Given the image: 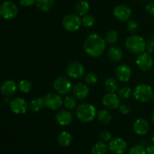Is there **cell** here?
<instances>
[{"instance_id": "15", "label": "cell", "mask_w": 154, "mask_h": 154, "mask_svg": "<svg viewBox=\"0 0 154 154\" xmlns=\"http://www.w3.org/2000/svg\"><path fill=\"white\" fill-rule=\"evenodd\" d=\"M102 104L109 110H115L119 108L120 105V98L115 93L108 92L102 98Z\"/></svg>"}, {"instance_id": "13", "label": "cell", "mask_w": 154, "mask_h": 154, "mask_svg": "<svg viewBox=\"0 0 154 154\" xmlns=\"http://www.w3.org/2000/svg\"><path fill=\"white\" fill-rule=\"evenodd\" d=\"M132 10L128 5L120 4L115 6L113 10V14L120 21H127L132 17Z\"/></svg>"}, {"instance_id": "28", "label": "cell", "mask_w": 154, "mask_h": 154, "mask_svg": "<svg viewBox=\"0 0 154 154\" xmlns=\"http://www.w3.org/2000/svg\"><path fill=\"white\" fill-rule=\"evenodd\" d=\"M119 38H120V35H119V33L117 31V30H110L108 33H106L105 37V41L106 42V44H108V45H114V44L117 43L119 40Z\"/></svg>"}, {"instance_id": "18", "label": "cell", "mask_w": 154, "mask_h": 154, "mask_svg": "<svg viewBox=\"0 0 154 154\" xmlns=\"http://www.w3.org/2000/svg\"><path fill=\"white\" fill-rule=\"evenodd\" d=\"M150 129V124L144 118H138L133 124V131L138 135H144Z\"/></svg>"}, {"instance_id": "47", "label": "cell", "mask_w": 154, "mask_h": 154, "mask_svg": "<svg viewBox=\"0 0 154 154\" xmlns=\"http://www.w3.org/2000/svg\"><path fill=\"white\" fill-rule=\"evenodd\" d=\"M141 1H144V0H141Z\"/></svg>"}, {"instance_id": "21", "label": "cell", "mask_w": 154, "mask_h": 154, "mask_svg": "<svg viewBox=\"0 0 154 154\" xmlns=\"http://www.w3.org/2000/svg\"><path fill=\"white\" fill-rule=\"evenodd\" d=\"M90 5L89 2L86 0H79L75 5V13L80 17H84L88 14L90 11Z\"/></svg>"}, {"instance_id": "23", "label": "cell", "mask_w": 154, "mask_h": 154, "mask_svg": "<svg viewBox=\"0 0 154 154\" xmlns=\"http://www.w3.org/2000/svg\"><path fill=\"white\" fill-rule=\"evenodd\" d=\"M43 107H45V102H44V98H33L29 104V109L32 113H38L40 111Z\"/></svg>"}, {"instance_id": "11", "label": "cell", "mask_w": 154, "mask_h": 154, "mask_svg": "<svg viewBox=\"0 0 154 154\" xmlns=\"http://www.w3.org/2000/svg\"><path fill=\"white\" fill-rule=\"evenodd\" d=\"M127 142L122 137H114L108 143V149L114 154H123L127 149Z\"/></svg>"}, {"instance_id": "5", "label": "cell", "mask_w": 154, "mask_h": 154, "mask_svg": "<svg viewBox=\"0 0 154 154\" xmlns=\"http://www.w3.org/2000/svg\"><path fill=\"white\" fill-rule=\"evenodd\" d=\"M63 27L66 31L73 32L78 31L82 26V18L76 13H70L66 14L63 18Z\"/></svg>"}, {"instance_id": "1", "label": "cell", "mask_w": 154, "mask_h": 154, "mask_svg": "<svg viewBox=\"0 0 154 154\" xmlns=\"http://www.w3.org/2000/svg\"><path fill=\"white\" fill-rule=\"evenodd\" d=\"M106 42L105 39L96 33L87 36L84 43V51L92 57H99L105 52Z\"/></svg>"}, {"instance_id": "39", "label": "cell", "mask_w": 154, "mask_h": 154, "mask_svg": "<svg viewBox=\"0 0 154 154\" xmlns=\"http://www.w3.org/2000/svg\"><path fill=\"white\" fill-rule=\"evenodd\" d=\"M145 10L147 13L150 16L153 17L154 18V2H150L147 3V5L145 7Z\"/></svg>"}, {"instance_id": "31", "label": "cell", "mask_w": 154, "mask_h": 154, "mask_svg": "<svg viewBox=\"0 0 154 154\" xmlns=\"http://www.w3.org/2000/svg\"><path fill=\"white\" fill-rule=\"evenodd\" d=\"M32 84L27 79H22L18 83V88L23 93H28L32 90Z\"/></svg>"}, {"instance_id": "3", "label": "cell", "mask_w": 154, "mask_h": 154, "mask_svg": "<svg viewBox=\"0 0 154 154\" xmlns=\"http://www.w3.org/2000/svg\"><path fill=\"white\" fill-rule=\"evenodd\" d=\"M97 116L96 109L93 104L88 103L81 104L77 107L76 116L81 122L89 123L95 119Z\"/></svg>"}, {"instance_id": "30", "label": "cell", "mask_w": 154, "mask_h": 154, "mask_svg": "<svg viewBox=\"0 0 154 154\" xmlns=\"http://www.w3.org/2000/svg\"><path fill=\"white\" fill-rule=\"evenodd\" d=\"M63 105L65 106V107H66L67 110H74V109L77 107L76 98H75V97L68 95V96H66V98H64V100H63Z\"/></svg>"}, {"instance_id": "45", "label": "cell", "mask_w": 154, "mask_h": 154, "mask_svg": "<svg viewBox=\"0 0 154 154\" xmlns=\"http://www.w3.org/2000/svg\"><path fill=\"white\" fill-rule=\"evenodd\" d=\"M152 39H153V42H154V33H153V36H152Z\"/></svg>"}, {"instance_id": "2", "label": "cell", "mask_w": 154, "mask_h": 154, "mask_svg": "<svg viewBox=\"0 0 154 154\" xmlns=\"http://www.w3.org/2000/svg\"><path fill=\"white\" fill-rule=\"evenodd\" d=\"M126 48L129 52L140 54L146 51V41L139 35H131L125 41Z\"/></svg>"}, {"instance_id": "26", "label": "cell", "mask_w": 154, "mask_h": 154, "mask_svg": "<svg viewBox=\"0 0 154 154\" xmlns=\"http://www.w3.org/2000/svg\"><path fill=\"white\" fill-rule=\"evenodd\" d=\"M108 150V146H107L105 142L99 141L92 147V154H107Z\"/></svg>"}, {"instance_id": "4", "label": "cell", "mask_w": 154, "mask_h": 154, "mask_svg": "<svg viewBox=\"0 0 154 154\" xmlns=\"http://www.w3.org/2000/svg\"><path fill=\"white\" fill-rule=\"evenodd\" d=\"M153 90L152 87L145 83H141L136 85L132 91L135 100L141 103H145L152 99Z\"/></svg>"}, {"instance_id": "17", "label": "cell", "mask_w": 154, "mask_h": 154, "mask_svg": "<svg viewBox=\"0 0 154 154\" xmlns=\"http://www.w3.org/2000/svg\"><path fill=\"white\" fill-rule=\"evenodd\" d=\"M55 121L60 125L67 126L73 121V115L69 110H60L56 113Z\"/></svg>"}, {"instance_id": "41", "label": "cell", "mask_w": 154, "mask_h": 154, "mask_svg": "<svg viewBox=\"0 0 154 154\" xmlns=\"http://www.w3.org/2000/svg\"><path fill=\"white\" fill-rule=\"evenodd\" d=\"M146 152L147 154H154V145H148L146 148Z\"/></svg>"}, {"instance_id": "14", "label": "cell", "mask_w": 154, "mask_h": 154, "mask_svg": "<svg viewBox=\"0 0 154 154\" xmlns=\"http://www.w3.org/2000/svg\"><path fill=\"white\" fill-rule=\"evenodd\" d=\"M132 71L130 66L127 64H120L117 67L115 71L116 78L121 82H127L130 80Z\"/></svg>"}, {"instance_id": "25", "label": "cell", "mask_w": 154, "mask_h": 154, "mask_svg": "<svg viewBox=\"0 0 154 154\" xmlns=\"http://www.w3.org/2000/svg\"><path fill=\"white\" fill-rule=\"evenodd\" d=\"M105 90L109 93H114L119 88L118 81L114 77H108L105 82Z\"/></svg>"}, {"instance_id": "6", "label": "cell", "mask_w": 154, "mask_h": 154, "mask_svg": "<svg viewBox=\"0 0 154 154\" xmlns=\"http://www.w3.org/2000/svg\"><path fill=\"white\" fill-rule=\"evenodd\" d=\"M53 85L57 93L62 95L69 94L72 91V88H73L70 79L63 75L57 77L54 80Z\"/></svg>"}, {"instance_id": "40", "label": "cell", "mask_w": 154, "mask_h": 154, "mask_svg": "<svg viewBox=\"0 0 154 154\" xmlns=\"http://www.w3.org/2000/svg\"><path fill=\"white\" fill-rule=\"evenodd\" d=\"M19 2L23 7H31L35 4L36 0H19Z\"/></svg>"}, {"instance_id": "10", "label": "cell", "mask_w": 154, "mask_h": 154, "mask_svg": "<svg viewBox=\"0 0 154 154\" xmlns=\"http://www.w3.org/2000/svg\"><path fill=\"white\" fill-rule=\"evenodd\" d=\"M66 73L70 78L78 79L84 76L85 73V68L80 62H71L66 66Z\"/></svg>"}, {"instance_id": "42", "label": "cell", "mask_w": 154, "mask_h": 154, "mask_svg": "<svg viewBox=\"0 0 154 154\" xmlns=\"http://www.w3.org/2000/svg\"><path fill=\"white\" fill-rule=\"evenodd\" d=\"M151 119H152V122H153L154 124V109L153 110V112H152V114H151Z\"/></svg>"}, {"instance_id": "37", "label": "cell", "mask_w": 154, "mask_h": 154, "mask_svg": "<svg viewBox=\"0 0 154 154\" xmlns=\"http://www.w3.org/2000/svg\"><path fill=\"white\" fill-rule=\"evenodd\" d=\"M119 111L123 115H128L131 112V108L128 104H120L119 107Z\"/></svg>"}, {"instance_id": "38", "label": "cell", "mask_w": 154, "mask_h": 154, "mask_svg": "<svg viewBox=\"0 0 154 154\" xmlns=\"http://www.w3.org/2000/svg\"><path fill=\"white\" fill-rule=\"evenodd\" d=\"M147 53H152L154 52V42L153 40L151 39H149L148 40L146 41V51Z\"/></svg>"}, {"instance_id": "36", "label": "cell", "mask_w": 154, "mask_h": 154, "mask_svg": "<svg viewBox=\"0 0 154 154\" xmlns=\"http://www.w3.org/2000/svg\"><path fill=\"white\" fill-rule=\"evenodd\" d=\"M100 138L103 140V142H108L112 139L111 134L108 131H102L99 134Z\"/></svg>"}, {"instance_id": "29", "label": "cell", "mask_w": 154, "mask_h": 154, "mask_svg": "<svg viewBox=\"0 0 154 154\" xmlns=\"http://www.w3.org/2000/svg\"><path fill=\"white\" fill-rule=\"evenodd\" d=\"M132 94V91L129 86H123L117 90V95L120 98V99L126 100L131 97Z\"/></svg>"}, {"instance_id": "44", "label": "cell", "mask_w": 154, "mask_h": 154, "mask_svg": "<svg viewBox=\"0 0 154 154\" xmlns=\"http://www.w3.org/2000/svg\"><path fill=\"white\" fill-rule=\"evenodd\" d=\"M152 101H153V102L154 104V91H153V96H152Z\"/></svg>"}, {"instance_id": "32", "label": "cell", "mask_w": 154, "mask_h": 154, "mask_svg": "<svg viewBox=\"0 0 154 154\" xmlns=\"http://www.w3.org/2000/svg\"><path fill=\"white\" fill-rule=\"evenodd\" d=\"M96 24V19L93 15L87 14L82 18V25L85 27H92Z\"/></svg>"}, {"instance_id": "12", "label": "cell", "mask_w": 154, "mask_h": 154, "mask_svg": "<svg viewBox=\"0 0 154 154\" xmlns=\"http://www.w3.org/2000/svg\"><path fill=\"white\" fill-rule=\"evenodd\" d=\"M9 107L12 113L20 115L26 113L29 109V104L23 98H16L10 101Z\"/></svg>"}, {"instance_id": "24", "label": "cell", "mask_w": 154, "mask_h": 154, "mask_svg": "<svg viewBox=\"0 0 154 154\" xmlns=\"http://www.w3.org/2000/svg\"><path fill=\"white\" fill-rule=\"evenodd\" d=\"M55 0H36L35 5L39 11L48 12L52 9Z\"/></svg>"}, {"instance_id": "9", "label": "cell", "mask_w": 154, "mask_h": 154, "mask_svg": "<svg viewBox=\"0 0 154 154\" xmlns=\"http://www.w3.org/2000/svg\"><path fill=\"white\" fill-rule=\"evenodd\" d=\"M136 65L141 71L147 72L153 66V59L151 54L147 51L138 54L136 58Z\"/></svg>"}, {"instance_id": "22", "label": "cell", "mask_w": 154, "mask_h": 154, "mask_svg": "<svg viewBox=\"0 0 154 154\" xmlns=\"http://www.w3.org/2000/svg\"><path fill=\"white\" fill-rule=\"evenodd\" d=\"M73 137L72 134L69 131H62L57 137V142L62 146H68L72 143Z\"/></svg>"}, {"instance_id": "35", "label": "cell", "mask_w": 154, "mask_h": 154, "mask_svg": "<svg viewBox=\"0 0 154 154\" xmlns=\"http://www.w3.org/2000/svg\"><path fill=\"white\" fill-rule=\"evenodd\" d=\"M129 154H147L146 148L142 145H135L129 149Z\"/></svg>"}, {"instance_id": "46", "label": "cell", "mask_w": 154, "mask_h": 154, "mask_svg": "<svg viewBox=\"0 0 154 154\" xmlns=\"http://www.w3.org/2000/svg\"><path fill=\"white\" fill-rule=\"evenodd\" d=\"M153 70H154V65H153Z\"/></svg>"}, {"instance_id": "20", "label": "cell", "mask_w": 154, "mask_h": 154, "mask_svg": "<svg viewBox=\"0 0 154 154\" xmlns=\"http://www.w3.org/2000/svg\"><path fill=\"white\" fill-rule=\"evenodd\" d=\"M108 57L110 60L114 63L120 62L123 57V50L117 45L110 47L108 51Z\"/></svg>"}, {"instance_id": "33", "label": "cell", "mask_w": 154, "mask_h": 154, "mask_svg": "<svg viewBox=\"0 0 154 154\" xmlns=\"http://www.w3.org/2000/svg\"><path fill=\"white\" fill-rule=\"evenodd\" d=\"M138 28H139V24L135 20L129 21L126 24V29H127L128 32L130 33L131 34H135L138 30Z\"/></svg>"}, {"instance_id": "27", "label": "cell", "mask_w": 154, "mask_h": 154, "mask_svg": "<svg viewBox=\"0 0 154 154\" xmlns=\"http://www.w3.org/2000/svg\"><path fill=\"white\" fill-rule=\"evenodd\" d=\"M96 117L101 123L107 125L112 119V114L108 110H102L98 112Z\"/></svg>"}, {"instance_id": "34", "label": "cell", "mask_w": 154, "mask_h": 154, "mask_svg": "<svg viewBox=\"0 0 154 154\" xmlns=\"http://www.w3.org/2000/svg\"><path fill=\"white\" fill-rule=\"evenodd\" d=\"M84 82H85L87 85H93L97 83L98 77L96 74H95L94 72H89V73H87L84 76Z\"/></svg>"}, {"instance_id": "43", "label": "cell", "mask_w": 154, "mask_h": 154, "mask_svg": "<svg viewBox=\"0 0 154 154\" xmlns=\"http://www.w3.org/2000/svg\"><path fill=\"white\" fill-rule=\"evenodd\" d=\"M151 140H152V143H153V144L154 145V133L153 134V135H152V137H151Z\"/></svg>"}, {"instance_id": "19", "label": "cell", "mask_w": 154, "mask_h": 154, "mask_svg": "<svg viewBox=\"0 0 154 154\" xmlns=\"http://www.w3.org/2000/svg\"><path fill=\"white\" fill-rule=\"evenodd\" d=\"M72 94L76 99L84 100L88 97L90 94V89L87 84L80 82L73 86Z\"/></svg>"}, {"instance_id": "8", "label": "cell", "mask_w": 154, "mask_h": 154, "mask_svg": "<svg viewBox=\"0 0 154 154\" xmlns=\"http://www.w3.org/2000/svg\"><path fill=\"white\" fill-rule=\"evenodd\" d=\"M45 107L51 110H58L63 104V100L57 93H49L44 98Z\"/></svg>"}, {"instance_id": "7", "label": "cell", "mask_w": 154, "mask_h": 154, "mask_svg": "<svg viewBox=\"0 0 154 154\" xmlns=\"http://www.w3.org/2000/svg\"><path fill=\"white\" fill-rule=\"evenodd\" d=\"M18 8L11 1H5L0 5V16L5 20H12L17 17Z\"/></svg>"}, {"instance_id": "16", "label": "cell", "mask_w": 154, "mask_h": 154, "mask_svg": "<svg viewBox=\"0 0 154 154\" xmlns=\"http://www.w3.org/2000/svg\"><path fill=\"white\" fill-rule=\"evenodd\" d=\"M18 88V85L14 80L8 79L5 81L0 87V92L5 97L10 98L16 94Z\"/></svg>"}]
</instances>
